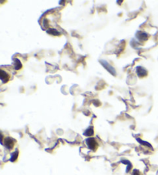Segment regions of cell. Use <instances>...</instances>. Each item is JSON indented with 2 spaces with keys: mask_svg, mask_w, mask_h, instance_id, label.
<instances>
[{
  "mask_svg": "<svg viewBox=\"0 0 158 175\" xmlns=\"http://www.w3.org/2000/svg\"><path fill=\"white\" fill-rule=\"evenodd\" d=\"M137 74H138V76H140V77H144V76L147 75V70L144 69V68L139 66V67L137 68Z\"/></svg>",
  "mask_w": 158,
  "mask_h": 175,
  "instance_id": "cell-5",
  "label": "cell"
},
{
  "mask_svg": "<svg viewBox=\"0 0 158 175\" xmlns=\"http://www.w3.org/2000/svg\"><path fill=\"white\" fill-rule=\"evenodd\" d=\"M86 143H87V146L89 147V148L91 149V150H95L96 148H97V146H98L97 142H96V140L93 139V138H89V139H87Z\"/></svg>",
  "mask_w": 158,
  "mask_h": 175,
  "instance_id": "cell-1",
  "label": "cell"
},
{
  "mask_svg": "<svg viewBox=\"0 0 158 175\" xmlns=\"http://www.w3.org/2000/svg\"><path fill=\"white\" fill-rule=\"evenodd\" d=\"M92 134H93V130L92 128H90L89 130H87L85 132V135H87V136H90Z\"/></svg>",
  "mask_w": 158,
  "mask_h": 175,
  "instance_id": "cell-7",
  "label": "cell"
},
{
  "mask_svg": "<svg viewBox=\"0 0 158 175\" xmlns=\"http://www.w3.org/2000/svg\"><path fill=\"white\" fill-rule=\"evenodd\" d=\"M5 145L8 149L13 148V146H14V140H13V139H12V138L10 137L5 138Z\"/></svg>",
  "mask_w": 158,
  "mask_h": 175,
  "instance_id": "cell-3",
  "label": "cell"
},
{
  "mask_svg": "<svg viewBox=\"0 0 158 175\" xmlns=\"http://www.w3.org/2000/svg\"><path fill=\"white\" fill-rule=\"evenodd\" d=\"M15 66H16V69H20L22 68V64L20 61L17 59H15Z\"/></svg>",
  "mask_w": 158,
  "mask_h": 175,
  "instance_id": "cell-6",
  "label": "cell"
},
{
  "mask_svg": "<svg viewBox=\"0 0 158 175\" xmlns=\"http://www.w3.org/2000/svg\"><path fill=\"white\" fill-rule=\"evenodd\" d=\"M0 76H1V80H2V83H6V82H8V80L9 79V75L5 73V71L2 70V69L0 72Z\"/></svg>",
  "mask_w": 158,
  "mask_h": 175,
  "instance_id": "cell-4",
  "label": "cell"
},
{
  "mask_svg": "<svg viewBox=\"0 0 158 175\" xmlns=\"http://www.w3.org/2000/svg\"><path fill=\"white\" fill-rule=\"evenodd\" d=\"M100 63H101L103 64V66H104V67L106 68V69H107L110 73H112V74H114V75H116L115 69H114V68H113L112 66H111L109 65V64L107 63V62H106V61H103V60H101V61H100Z\"/></svg>",
  "mask_w": 158,
  "mask_h": 175,
  "instance_id": "cell-2",
  "label": "cell"
},
{
  "mask_svg": "<svg viewBox=\"0 0 158 175\" xmlns=\"http://www.w3.org/2000/svg\"><path fill=\"white\" fill-rule=\"evenodd\" d=\"M133 175H141V174H140V173L138 170H134L133 173Z\"/></svg>",
  "mask_w": 158,
  "mask_h": 175,
  "instance_id": "cell-8",
  "label": "cell"
}]
</instances>
